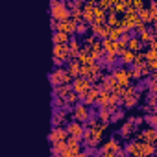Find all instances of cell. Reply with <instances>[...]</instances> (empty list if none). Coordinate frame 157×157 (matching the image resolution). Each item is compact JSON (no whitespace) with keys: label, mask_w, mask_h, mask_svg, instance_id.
<instances>
[{"label":"cell","mask_w":157,"mask_h":157,"mask_svg":"<svg viewBox=\"0 0 157 157\" xmlns=\"http://www.w3.org/2000/svg\"><path fill=\"white\" fill-rule=\"evenodd\" d=\"M96 98H98V83L96 85H93L89 91H85L83 94H80V96H78V100H82V104L83 105H91V104H94L96 102Z\"/></svg>","instance_id":"cell-9"},{"label":"cell","mask_w":157,"mask_h":157,"mask_svg":"<svg viewBox=\"0 0 157 157\" xmlns=\"http://www.w3.org/2000/svg\"><path fill=\"white\" fill-rule=\"evenodd\" d=\"M82 151V146H78V148H65V151L61 153V157H76L78 153H80Z\"/></svg>","instance_id":"cell-31"},{"label":"cell","mask_w":157,"mask_h":157,"mask_svg":"<svg viewBox=\"0 0 157 157\" xmlns=\"http://www.w3.org/2000/svg\"><path fill=\"white\" fill-rule=\"evenodd\" d=\"M65 144L68 146V148H78V146H80V139H74V137H67V140H65Z\"/></svg>","instance_id":"cell-35"},{"label":"cell","mask_w":157,"mask_h":157,"mask_svg":"<svg viewBox=\"0 0 157 157\" xmlns=\"http://www.w3.org/2000/svg\"><path fill=\"white\" fill-rule=\"evenodd\" d=\"M52 57H56V59H59L61 63H67L68 59H70V56H68V48H67V44H54V56Z\"/></svg>","instance_id":"cell-14"},{"label":"cell","mask_w":157,"mask_h":157,"mask_svg":"<svg viewBox=\"0 0 157 157\" xmlns=\"http://www.w3.org/2000/svg\"><path fill=\"white\" fill-rule=\"evenodd\" d=\"M100 148H102V150H107V151H111V153H115V155H117L118 151H122V144L118 142V139H113V137H111L109 140H105Z\"/></svg>","instance_id":"cell-18"},{"label":"cell","mask_w":157,"mask_h":157,"mask_svg":"<svg viewBox=\"0 0 157 157\" xmlns=\"http://www.w3.org/2000/svg\"><path fill=\"white\" fill-rule=\"evenodd\" d=\"M63 98H65V104H68V105H72V107L78 104V94H76L72 89H70V91H68V93H67Z\"/></svg>","instance_id":"cell-28"},{"label":"cell","mask_w":157,"mask_h":157,"mask_svg":"<svg viewBox=\"0 0 157 157\" xmlns=\"http://www.w3.org/2000/svg\"><path fill=\"white\" fill-rule=\"evenodd\" d=\"M120 57H122V63H124V65H133V61H135V54L129 52L128 48L120 54Z\"/></svg>","instance_id":"cell-26"},{"label":"cell","mask_w":157,"mask_h":157,"mask_svg":"<svg viewBox=\"0 0 157 157\" xmlns=\"http://www.w3.org/2000/svg\"><path fill=\"white\" fill-rule=\"evenodd\" d=\"M94 8H96V2H94V0H89L87 4H83V8H82V19H83V22H87V24L93 22Z\"/></svg>","instance_id":"cell-13"},{"label":"cell","mask_w":157,"mask_h":157,"mask_svg":"<svg viewBox=\"0 0 157 157\" xmlns=\"http://www.w3.org/2000/svg\"><path fill=\"white\" fill-rule=\"evenodd\" d=\"M111 76L115 78V82H117L120 87H128L129 82H131L129 68H117V67H113V74H111Z\"/></svg>","instance_id":"cell-5"},{"label":"cell","mask_w":157,"mask_h":157,"mask_svg":"<svg viewBox=\"0 0 157 157\" xmlns=\"http://www.w3.org/2000/svg\"><path fill=\"white\" fill-rule=\"evenodd\" d=\"M80 63H78V59H68L67 61V67H65V70L70 74V78H72V80H74V78H78V76H80Z\"/></svg>","instance_id":"cell-20"},{"label":"cell","mask_w":157,"mask_h":157,"mask_svg":"<svg viewBox=\"0 0 157 157\" xmlns=\"http://www.w3.org/2000/svg\"><path fill=\"white\" fill-rule=\"evenodd\" d=\"M68 39H70V37H68L67 33H61V32H54V35H52L54 44H67Z\"/></svg>","instance_id":"cell-24"},{"label":"cell","mask_w":157,"mask_h":157,"mask_svg":"<svg viewBox=\"0 0 157 157\" xmlns=\"http://www.w3.org/2000/svg\"><path fill=\"white\" fill-rule=\"evenodd\" d=\"M122 117H124V111H122V109H117L115 113H111V120H113V122H117V120H120Z\"/></svg>","instance_id":"cell-38"},{"label":"cell","mask_w":157,"mask_h":157,"mask_svg":"<svg viewBox=\"0 0 157 157\" xmlns=\"http://www.w3.org/2000/svg\"><path fill=\"white\" fill-rule=\"evenodd\" d=\"M50 15L56 22L59 21H67L70 15H68V10H67V2H61V0H52L50 2Z\"/></svg>","instance_id":"cell-3"},{"label":"cell","mask_w":157,"mask_h":157,"mask_svg":"<svg viewBox=\"0 0 157 157\" xmlns=\"http://www.w3.org/2000/svg\"><path fill=\"white\" fill-rule=\"evenodd\" d=\"M98 120L102 122H111V111L107 107H98Z\"/></svg>","instance_id":"cell-27"},{"label":"cell","mask_w":157,"mask_h":157,"mask_svg":"<svg viewBox=\"0 0 157 157\" xmlns=\"http://www.w3.org/2000/svg\"><path fill=\"white\" fill-rule=\"evenodd\" d=\"M139 100H140V93L137 91L135 85L124 87V94H122V98H120V102L124 104V107L131 109V107H135V105L139 104Z\"/></svg>","instance_id":"cell-2"},{"label":"cell","mask_w":157,"mask_h":157,"mask_svg":"<svg viewBox=\"0 0 157 157\" xmlns=\"http://www.w3.org/2000/svg\"><path fill=\"white\" fill-rule=\"evenodd\" d=\"M67 137H68V135H67L65 128H52L50 133H48V140H50V144H54V142H65Z\"/></svg>","instance_id":"cell-12"},{"label":"cell","mask_w":157,"mask_h":157,"mask_svg":"<svg viewBox=\"0 0 157 157\" xmlns=\"http://www.w3.org/2000/svg\"><path fill=\"white\" fill-rule=\"evenodd\" d=\"M89 50H91V57H93V61H96V59H100V57H102V54H104V48H102V44H100V41H96V43H93V44L89 46Z\"/></svg>","instance_id":"cell-23"},{"label":"cell","mask_w":157,"mask_h":157,"mask_svg":"<svg viewBox=\"0 0 157 157\" xmlns=\"http://www.w3.org/2000/svg\"><path fill=\"white\" fill-rule=\"evenodd\" d=\"M76 21H72L70 17L67 19V21H59L57 24H56V32H61V33H67L68 37L72 35V33H76Z\"/></svg>","instance_id":"cell-7"},{"label":"cell","mask_w":157,"mask_h":157,"mask_svg":"<svg viewBox=\"0 0 157 157\" xmlns=\"http://www.w3.org/2000/svg\"><path fill=\"white\" fill-rule=\"evenodd\" d=\"M122 33H124V32H122L120 28H111V30H109V35H107V37H109L111 41H118V37H120Z\"/></svg>","instance_id":"cell-34"},{"label":"cell","mask_w":157,"mask_h":157,"mask_svg":"<svg viewBox=\"0 0 157 157\" xmlns=\"http://www.w3.org/2000/svg\"><path fill=\"white\" fill-rule=\"evenodd\" d=\"M67 48H68V56H70V59H76V56H78V52H80V41H78L76 37H70L68 39V43H67Z\"/></svg>","instance_id":"cell-21"},{"label":"cell","mask_w":157,"mask_h":157,"mask_svg":"<svg viewBox=\"0 0 157 157\" xmlns=\"http://www.w3.org/2000/svg\"><path fill=\"white\" fill-rule=\"evenodd\" d=\"M135 140H139V142H146V144H155V140H157L155 128H146V129H142V131L137 135Z\"/></svg>","instance_id":"cell-10"},{"label":"cell","mask_w":157,"mask_h":157,"mask_svg":"<svg viewBox=\"0 0 157 157\" xmlns=\"http://www.w3.org/2000/svg\"><path fill=\"white\" fill-rule=\"evenodd\" d=\"M135 30H137V33H140V32H144V30H148V26H146L144 22H140V21H139V22L135 24Z\"/></svg>","instance_id":"cell-40"},{"label":"cell","mask_w":157,"mask_h":157,"mask_svg":"<svg viewBox=\"0 0 157 157\" xmlns=\"http://www.w3.org/2000/svg\"><path fill=\"white\" fill-rule=\"evenodd\" d=\"M48 80H50V83H52L54 87H57V85H70V83H72V78H70V74L65 70V67H56V68L48 74Z\"/></svg>","instance_id":"cell-1"},{"label":"cell","mask_w":157,"mask_h":157,"mask_svg":"<svg viewBox=\"0 0 157 157\" xmlns=\"http://www.w3.org/2000/svg\"><path fill=\"white\" fill-rule=\"evenodd\" d=\"M153 37H155V35H153V30H144V32H140V33H139V41H140V44L150 43Z\"/></svg>","instance_id":"cell-25"},{"label":"cell","mask_w":157,"mask_h":157,"mask_svg":"<svg viewBox=\"0 0 157 157\" xmlns=\"http://www.w3.org/2000/svg\"><path fill=\"white\" fill-rule=\"evenodd\" d=\"M142 120H144V122H148V124H150V128H153V126H155L157 117H155V115H144V117H142Z\"/></svg>","instance_id":"cell-37"},{"label":"cell","mask_w":157,"mask_h":157,"mask_svg":"<svg viewBox=\"0 0 157 157\" xmlns=\"http://www.w3.org/2000/svg\"><path fill=\"white\" fill-rule=\"evenodd\" d=\"M93 87V83L89 82V80H85V78H82V76H78V78H74V80H72V91L78 94V96H80V94H83L85 91H89Z\"/></svg>","instance_id":"cell-6"},{"label":"cell","mask_w":157,"mask_h":157,"mask_svg":"<svg viewBox=\"0 0 157 157\" xmlns=\"http://www.w3.org/2000/svg\"><path fill=\"white\" fill-rule=\"evenodd\" d=\"M65 131H67V135H70V137H74V139H80V140H82V135H83V124L76 122V120H70V122L67 124Z\"/></svg>","instance_id":"cell-11"},{"label":"cell","mask_w":157,"mask_h":157,"mask_svg":"<svg viewBox=\"0 0 157 157\" xmlns=\"http://www.w3.org/2000/svg\"><path fill=\"white\" fill-rule=\"evenodd\" d=\"M148 11H150V17H151V21L155 22V21H157V4H155V0H151V2H150V6H148Z\"/></svg>","instance_id":"cell-32"},{"label":"cell","mask_w":157,"mask_h":157,"mask_svg":"<svg viewBox=\"0 0 157 157\" xmlns=\"http://www.w3.org/2000/svg\"><path fill=\"white\" fill-rule=\"evenodd\" d=\"M135 129H137V126H135V122H133V117H129V118L120 126L118 135H120V137H129V135L135 133Z\"/></svg>","instance_id":"cell-16"},{"label":"cell","mask_w":157,"mask_h":157,"mask_svg":"<svg viewBox=\"0 0 157 157\" xmlns=\"http://www.w3.org/2000/svg\"><path fill=\"white\" fill-rule=\"evenodd\" d=\"M129 74H131V78H144L146 74H150V70H148V67H146V63H142V65H131V68H129Z\"/></svg>","instance_id":"cell-19"},{"label":"cell","mask_w":157,"mask_h":157,"mask_svg":"<svg viewBox=\"0 0 157 157\" xmlns=\"http://www.w3.org/2000/svg\"><path fill=\"white\" fill-rule=\"evenodd\" d=\"M56 157H61V155H56Z\"/></svg>","instance_id":"cell-42"},{"label":"cell","mask_w":157,"mask_h":157,"mask_svg":"<svg viewBox=\"0 0 157 157\" xmlns=\"http://www.w3.org/2000/svg\"><path fill=\"white\" fill-rule=\"evenodd\" d=\"M144 57H146V61H155L157 54H155V50H148V52H144Z\"/></svg>","instance_id":"cell-39"},{"label":"cell","mask_w":157,"mask_h":157,"mask_svg":"<svg viewBox=\"0 0 157 157\" xmlns=\"http://www.w3.org/2000/svg\"><path fill=\"white\" fill-rule=\"evenodd\" d=\"M65 148H67L65 142H54L52 148H50V150H52V157H54V155H61V153L65 151Z\"/></svg>","instance_id":"cell-29"},{"label":"cell","mask_w":157,"mask_h":157,"mask_svg":"<svg viewBox=\"0 0 157 157\" xmlns=\"http://www.w3.org/2000/svg\"><path fill=\"white\" fill-rule=\"evenodd\" d=\"M146 85H148L150 93H155V91H157V89H155V87H157V83H155V74H151V76H150V80L146 82Z\"/></svg>","instance_id":"cell-36"},{"label":"cell","mask_w":157,"mask_h":157,"mask_svg":"<svg viewBox=\"0 0 157 157\" xmlns=\"http://www.w3.org/2000/svg\"><path fill=\"white\" fill-rule=\"evenodd\" d=\"M56 24H57V22H56L54 19H50V26H52V30H56Z\"/></svg>","instance_id":"cell-41"},{"label":"cell","mask_w":157,"mask_h":157,"mask_svg":"<svg viewBox=\"0 0 157 157\" xmlns=\"http://www.w3.org/2000/svg\"><path fill=\"white\" fill-rule=\"evenodd\" d=\"M91 30H93V35H94L96 39H98V37L105 39V37L109 35V30H111V28H109L105 22H104V24H94V22H93V24H91Z\"/></svg>","instance_id":"cell-17"},{"label":"cell","mask_w":157,"mask_h":157,"mask_svg":"<svg viewBox=\"0 0 157 157\" xmlns=\"http://www.w3.org/2000/svg\"><path fill=\"white\" fill-rule=\"evenodd\" d=\"M68 91H70V85H57V87H54L52 96H65Z\"/></svg>","instance_id":"cell-30"},{"label":"cell","mask_w":157,"mask_h":157,"mask_svg":"<svg viewBox=\"0 0 157 157\" xmlns=\"http://www.w3.org/2000/svg\"><path fill=\"white\" fill-rule=\"evenodd\" d=\"M91 117H93V111H91L87 105H83V104H76V105L72 107V118H74L76 122L85 124Z\"/></svg>","instance_id":"cell-4"},{"label":"cell","mask_w":157,"mask_h":157,"mask_svg":"<svg viewBox=\"0 0 157 157\" xmlns=\"http://www.w3.org/2000/svg\"><path fill=\"white\" fill-rule=\"evenodd\" d=\"M126 48H128L129 52L137 54L139 50H142V44H140L139 37H135V35H129V39H128V44H126Z\"/></svg>","instance_id":"cell-22"},{"label":"cell","mask_w":157,"mask_h":157,"mask_svg":"<svg viewBox=\"0 0 157 157\" xmlns=\"http://www.w3.org/2000/svg\"><path fill=\"white\" fill-rule=\"evenodd\" d=\"M124 153L128 157H142V142L139 140H129L126 146H124Z\"/></svg>","instance_id":"cell-8"},{"label":"cell","mask_w":157,"mask_h":157,"mask_svg":"<svg viewBox=\"0 0 157 157\" xmlns=\"http://www.w3.org/2000/svg\"><path fill=\"white\" fill-rule=\"evenodd\" d=\"M67 117H68L67 109H54V113H52V128H61V124L67 120Z\"/></svg>","instance_id":"cell-15"},{"label":"cell","mask_w":157,"mask_h":157,"mask_svg":"<svg viewBox=\"0 0 157 157\" xmlns=\"http://www.w3.org/2000/svg\"><path fill=\"white\" fill-rule=\"evenodd\" d=\"M87 30H89V24H87V22H83V21H80V22L76 24V32L80 33V35H85V33H87Z\"/></svg>","instance_id":"cell-33"}]
</instances>
